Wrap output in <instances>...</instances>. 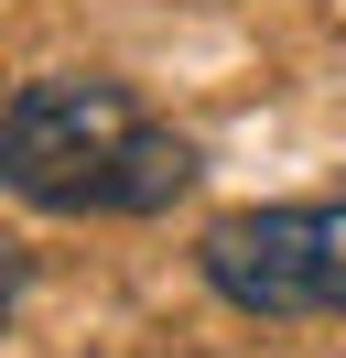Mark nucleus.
Wrapping results in <instances>:
<instances>
[{"label":"nucleus","instance_id":"nucleus-1","mask_svg":"<svg viewBox=\"0 0 346 358\" xmlns=\"http://www.w3.org/2000/svg\"><path fill=\"white\" fill-rule=\"evenodd\" d=\"M0 185L43 217H163L195 185V141L119 76H33L0 109Z\"/></svg>","mask_w":346,"mask_h":358},{"label":"nucleus","instance_id":"nucleus-2","mask_svg":"<svg viewBox=\"0 0 346 358\" xmlns=\"http://www.w3.org/2000/svg\"><path fill=\"white\" fill-rule=\"evenodd\" d=\"M206 282L238 315H346V196H303V206H238L206 228Z\"/></svg>","mask_w":346,"mask_h":358},{"label":"nucleus","instance_id":"nucleus-3","mask_svg":"<svg viewBox=\"0 0 346 358\" xmlns=\"http://www.w3.org/2000/svg\"><path fill=\"white\" fill-rule=\"evenodd\" d=\"M11 293H22V261H11V239H0V315H11Z\"/></svg>","mask_w":346,"mask_h":358}]
</instances>
